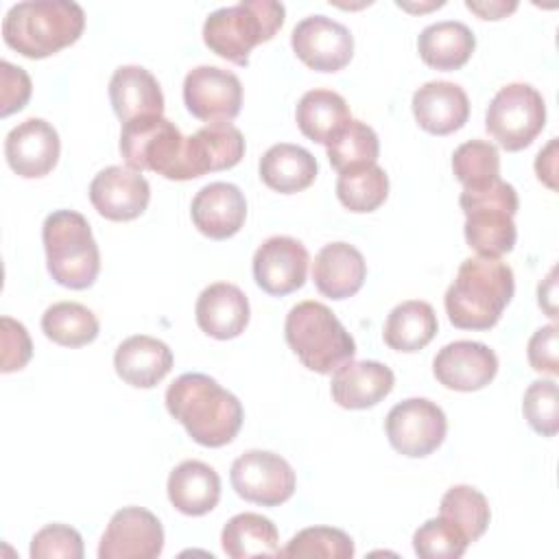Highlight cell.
<instances>
[{
  "label": "cell",
  "mask_w": 559,
  "mask_h": 559,
  "mask_svg": "<svg viewBox=\"0 0 559 559\" xmlns=\"http://www.w3.org/2000/svg\"><path fill=\"white\" fill-rule=\"evenodd\" d=\"M190 216L203 236L212 240H225L236 236L245 225L247 201L238 186L214 181L194 194Z\"/></svg>",
  "instance_id": "cell-20"
},
{
  "label": "cell",
  "mask_w": 559,
  "mask_h": 559,
  "mask_svg": "<svg viewBox=\"0 0 559 559\" xmlns=\"http://www.w3.org/2000/svg\"><path fill=\"white\" fill-rule=\"evenodd\" d=\"M308 251L290 236H271L253 253L255 284L275 297L295 293L306 284Z\"/></svg>",
  "instance_id": "cell-15"
},
{
  "label": "cell",
  "mask_w": 559,
  "mask_h": 559,
  "mask_svg": "<svg viewBox=\"0 0 559 559\" xmlns=\"http://www.w3.org/2000/svg\"><path fill=\"white\" fill-rule=\"evenodd\" d=\"M537 295H539V306L546 310V314L550 319H557V308H555V269L548 273L546 282L539 284Z\"/></svg>",
  "instance_id": "cell-47"
},
{
  "label": "cell",
  "mask_w": 559,
  "mask_h": 559,
  "mask_svg": "<svg viewBox=\"0 0 559 559\" xmlns=\"http://www.w3.org/2000/svg\"><path fill=\"white\" fill-rule=\"evenodd\" d=\"M0 83H2V100H0V116L7 118L20 111L33 92L31 76L24 68L13 66L9 61H0Z\"/></svg>",
  "instance_id": "cell-43"
},
{
  "label": "cell",
  "mask_w": 559,
  "mask_h": 559,
  "mask_svg": "<svg viewBox=\"0 0 559 559\" xmlns=\"http://www.w3.org/2000/svg\"><path fill=\"white\" fill-rule=\"evenodd\" d=\"M295 55L317 72H338L354 55V37L347 26L325 15L304 17L290 35Z\"/></svg>",
  "instance_id": "cell-14"
},
{
  "label": "cell",
  "mask_w": 559,
  "mask_h": 559,
  "mask_svg": "<svg viewBox=\"0 0 559 559\" xmlns=\"http://www.w3.org/2000/svg\"><path fill=\"white\" fill-rule=\"evenodd\" d=\"M186 138L164 116H144L122 124L120 153L129 168L153 170L166 179L181 181Z\"/></svg>",
  "instance_id": "cell-8"
},
{
  "label": "cell",
  "mask_w": 559,
  "mask_h": 559,
  "mask_svg": "<svg viewBox=\"0 0 559 559\" xmlns=\"http://www.w3.org/2000/svg\"><path fill=\"white\" fill-rule=\"evenodd\" d=\"M454 177L463 188H480L500 179V155L491 142L467 140L452 153Z\"/></svg>",
  "instance_id": "cell-37"
},
{
  "label": "cell",
  "mask_w": 559,
  "mask_h": 559,
  "mask_svg": "<svg viewBox=\"0 0 559 559\" xmlns=\"http://www.w3.org/2000/svg\"><path fill=\"white\" fill-rule=\"evenodd\" d=\"M109 100L120 122L164 114V94L157 79L142 66H120L109 81Z\"/></svg>",
  "instance_id": "cell-26"
},
{
  "label": "cell",
  "mask_w": 559,
  "mask_h": 559,
  "mask_svg": "<svg viewBox=\"0 0 559 559\" xmlns=\"http://www.w3.org/2000/svg\"><path fill=\"white\" fill-rule=\"evenodd\" d=\"M286 9L275 0H242L212 11L203 24V41L218 57L247 66L249 52L269 39L284 24Z\"/></svg>",
  "instance_id": "cell-5"
},
{
  "label": "cell",
  "mask_w": 559,
  "mask_h": 559,
  "mask_svg": "<svg viewBox=\"0 0 559 559\" xmlns=\"http://www.w3.org/2000/svg\"><path fill=\"white\" fill-rule=\"evenodd\" d=\"M395 384L393 371L378 360H349L332 376V397L349 411L371 408L382 402Z\"/></svg>",
  "instance_id": "cell-22"
},
{
  "label": "cell",
  "mask_w": 559,
  "mask_h": 559,
  "mask_svg": "<svg viewBox=\"0 0 559 559\" xmlns=\"http://www.w3.org/2000/svg\"><path fill=\"white\" fill-rule=\"evenodd\" d=\"M469 539L445 518L426 520L413 535V548L421 559H459Z\"/></svg>",
  "instance_id": "cell-39"
},
{
  "label": "cell",
  "mask_w": 559,
  "mask_h": 559,
  "mask_svg": "<svg viewBox=\"0 0 559 559\" xmlns=\"http://www.w3.org/2000/svg\"><path fill=\"white\" fill-rule=\"evenodd\" d=\"M317 177V159L297 144H273L260 159V179L280 194L306 190Z\"/></svg>",
  "instance_id": "cell-29"
},
{
  "label": "cell",
  "mask_w": 559,
  "mask_h": 559,
  "mask_svg": "<svg viewBox=\"0 0 559 559\" xmlns=\"http://www.w3.org/2000/svg\"><path fill=\"white\" fill-rule=\"evenodd\" d=\"M546 124L542 94L528 83H509L496 92L487 107L485 127L504 151L526 148Z\"/></svg>",
  "instance_id": "cell-9"
},
{
  "label": "cell",
  "mask_w": 559,
  "mask_h": 559,
  "mask_svg": "<svg viewBox=\"0 0 559 559\" xmlns=\"http://www.w3.org/2000/svg\"><path fill=\"white\" fill-rule=\"evenodd\" d=\"M476 48L472 28L456 20H443L426 26L417 37V50L426 66L435 70L463 68Z\"/></svg>",
  "instance_id": "cell-28"
},
{
  "label": "cell",
  "mask_w": 559,
  "mask_h": 559,
  "mask_svg": "<svg viewBox=\"0 0 559 559\" xmlns=\"http://www.w3.org/2000/svg\"><path fill=\"white\" fill-rule=\"evenodd\" d=\"M325 146H328V159L332 168L338 173L376 164L380 153V140L376 131L369 124L354 118Z\"/></svg>",
  "instance_id": "cell-35"
},
{
  "label": "cell",
  "mask_w": 559,
  "mask_h": 559,
  "mask_svg": "<svg viewBox=\"0 0 559 559\" xmlns=\"http://www.w3.org/2000/svg\"><path fill=\"white\" fill-rule=\"evenodd\" d=\"M555 164H557V140L552 138L546 144V148H542L537 153V159H535V173H537L539 181H544L550 190L557 188V183H555V173H557Z\"/></svg>",
  "instance_id": "cell-45"
},
{
  "label": "cell",
  "mask_w": 559,
  "mask_h": 559,
  "mask_svg": "<svg viewBox=\"0 0 559 559\" xmlns=\"http://www.w3.org/2000/svg\"><path fill=\"white\" fill-rule=\"evenodd\" d=\"M465 7L469 11H474L476 15H480L483 20H500L504 15H509L511 11H515V2H472L467 0Z\"/></svg>",
  "instance_id": "cell-46"
},
{
  "label": "cell",
  "mask_w": 559,
  "mask_h": 559,
  "mask_svg": "<svg viewBox=\"0 0 559 559\" xmlns=\"http://www.w3.org/2000/svg\"><path fill=\"white\" fill-rule=\"evenodd\" d=\"M164 548V528L155 513L144 507L116 511L100 537V559H155Z\"/></svg>",
  "instance_id": "cell-13"
},
{
  "label": "cell",
  "mask_w": 559,
  "mask_h": 559,
  "mask_svg": "<svg viewBox=\"0 0 559 559\" xmlns=\"http://www.w3.org/2000/svg\"><path fill=\"white\" fill-rule=\"evenodd\" d=\"M114 367L127 384L135 389H153L173 369V352L159 338L135 334L118 345Z\"/></svg>",
  "instance_id": "cell-25"
},
{
  "label": "cell",
  "mask_w": 559,
  "mask_h": 559,
  "mask_svg": "<svg viewBox=\"0 0 559 559\" xmlns=\"http://www.w3.org/2000/svg\"><path fill=\"white\" fill-rule=\"evenodd\" d=\"M280 557H325V559H352L354 542L352 537L332 526H310L299 531Z\"/></svg>",
  "instance_id": "cell-38"
},
{
  "label": "cell",
  "mask_w": 559,
  "mask_h": 559,
  "mask_svg": "<svg viewBox=\"0 0 559 559\" xmlns=\"http://www.w3.org/2000/svg\"><path fill=\"white\" fill-rule=\"evenodd\" d=\"M46 264L52 280L66 288H90L100 271V251L87 218L74 210H57L41 227Z\"/></svg>",
  "instance_id": "cell-6"
},
{
  "label": "cell",
  "mask_w": 559,
  "mask_h": 559,
  "mask_svg": "<svg viewBox=\"0 0 559 559\" xmlns=\"http://www.w3.org/2000/svg\"><path fill=\"white\" fill-rule=\"evenodd\" d=\"M437 314L428 301L408 299L395 306L384 323V343L395 352H419L437 334Z\"/></svg>",
  "instance_id": "cell-30"
},
{
  "label": "cell",
  "mask_w": 559,
  "mask_h": 559,
  "mask_svg": "<svg viewBox=\"0 0 559 559\" xmlns=\"http://www.w3.org/2000/svg\"><path fill=\"white\" fill-rule=\"evenodd\" d=\"M221 544L231 559L280 557V535L275 524L260 513L234 515L221 533Z\"/></svg>",
  "instance_id": "cell-31"
},
{
  "label": "cell",
  "mask_w": 559,
  "mask_h": 559,
  "mask_svg": "<svg viewBox=\"0 0 559 559\" xmlns=\"http://www.w3.org/2000/svg\"><path fill=\"white\" fill-rule=\"evenodd\" d=\"M151 199V186L133 168L107 166L90 183V201L94 210L109 221L138 218Z\"/></svg>",
  "instance_id": "cell-18"
},
{
  "label": "cell",
  "mask_w": 559,
  "mask_h": 559,
  "mask_svg": "<svg viewBox=\"0 0 559 559\" xmlns=\"http://www.w3.org/2000/svg\"><path fill=\"white\" fill-rule=\"evenodd\" d=\"M557 341H559V328L555 323L544 325L533 332L528 341V362L535 371L557 376L559 362H557Z\"/></svg>",
  "instance_id": "cell-44"
},
{
  "label": "cell",
  "mask_w": 559,
  "mask_h": 559,
  "mask_svg": "<svg viewBox=\"0 0 559 559\" xmlns=\"http://www.w3.org/2000/svg\"><path fill=\"white\" fill-rule=\"evenodd\" d=\"M197 325L212 338L229 341L245 332L249 323L247 295L229 282H216L201 290L194 306Z\"/></svg>",
  "instance_id": "cell-23"
},
{
  "label": "cell",
  "mask_w": 559,
  "mask_h": 559,
  "mask_svg": "<svg viewBox=\"0 0 559 559\" xmlns=\"http://www.w3.org/2000/svg\"><path fill=\"white\" fill-rule=\"evenodd\" d=\"M85 28L81 4L70 0H28L13 4L2 22L9 48L28 59H44L72 46Z\"/></svg>",
  "instance_id": "cell-3"
},
{
  "label": "cell",
  "mask_w": 559,
  "mask_h": 559,
  "mask_svg": "<svg viewBox=\"0 0 559 559\" xmlns=\"http://www.w3.org/2000/svg\"><path fill=\"white\" fill-rule=\"evenodd\" d=\"M459 205L465 214L463 234L469 249L485 258H500L513 249L518 238L513 216L520 201L511 183L496 179L480 188H463Z\"/></svg>",
  "instance_id": "cell-7"
},
{
  "label": "cell",
  "mask_w": 559,
  "mask_h": 559,
  "mask_svg": "<svg viewBox=\"0 0 559 559\" xmlns=\"http://www.w3.org/2000/svg\"><path fill=\"white\" fill-rule=\"evenodd\" d=\"M61 153L57 129L44 118H28L13 127L4 140V157L11 170L24 179L48 175Z\"/></svg>",
  "instance_id": "cell-16"
},
{
  "label": "cell",
  "mask_w": 559,
  "mask_h": 559,
  "mask_svg": "<svg viewBox=\"0 0 559 559\" xmlns=\"http://www.w3.org/2000/svg\"><path fill=\"white\" fill-rule=\"evenodd\" d=\"M183 103L203 122H231L240 114V79L218 66H197L183 79Z\"/></svg>",
  "instance_id": "cell-12"
},
{
  "label": "cell",
  "mask_w": 559,
  "mask_h": 559,
  "mask_svg": "<svg viewBox=\"0 0 559 559\" xmlns=\"http://www.w3.org/2000/svg\"><path fill=\"white\" fill-rule=\"evenodd\" d=\"M295 118L299 131L317 144H328L352 120L345 98L332 90L306 92L297 103Z\"/></svg>",
  "instance_id": "cell-32"
},
{
  "label": "cell",
  "mask_w": 559,
  "mask_h": 559,
  "mask_svg": "<svg viewBox=\"0 0 559 559\" xmlns=\"http://www.w3.org/2000/svg\"><path fill=\"white\" fill-rule=\"evenodd\" d=\"M0 325H2V332H0V338H2L0 369H2V373L20 371L22 367H26V362L33 356L31 336H28L26 328L20 321L11 319V317H2Z\"/></svg>",
  "instance_id": "cell-42"
},
{
  "label": "cell",
  "mask_w": 559,
  "mask_h": 559,
  "mask_svg": "<svg viewBox=\"0 0 559 559\" xmlns=\"http://www.w3.org/2000/svg\"><path fill=\"white\" fill-rule=\"evenodd\" d=\"M284 336L301 365L317 373H332L356 354V343L336 314L321 301H299L286 314Z\"/></svg>",
  "instance_id": "cell-4"
},
{
  "label": "cell",
  "mask_w": 559,
  "mask_h": 559,
  "mask_svg": "<svg viewBox=\"0 0 559 559\" xmlns=\"http://www.w3.org/2000/svg\"><path fill=\"white\" fill-rule=\"evenodd\" d=\"M33 559H81L83 539L81 533L68 524H48L35 533L31 542Z\"/></svg>",
  "instance_id": "cell-41"
},
{
  "label": "cell",
  "mask_w": 559,
  "mask_h": 559,
  "mask_svg": "<svg viewBox=\"0 0 559 559\" xmlns=\"http://www.w3.org/2000/svg\"><path fill=\"white\" fill-rule=\"evenodd\" d=\"M384 430L393 450L411 459H421L443 443L448 419L435 402L426 397H408L389 411Z\"/></svg>",
  "instance_id": "cell-10"
},
{
  "label": "cell",
  "mask_w": 559,
  "mask_h": 559,
  "mask_svg": "<svg viewBox=\"0 0 559 559\" xmlns=\"http://www.w3.org/2000/svg\"><path fill=\"white\" fill-rule=\"evenodd\" d=\"M166 408L205 448L234 441L245 419L240 400L205 373H181L166 389Z\"/></svg>",
  "instance_id": "cell-1"
},
{
  "label": "cell",
  "mask_w": 559,
  "mask_h": 559,
  "mask_svg": "<svg viewBox=\"0 0 559 559\" xmlns=\"http://www.w3.org/2000/svg\"><path fill=\"white\" fill-rule=\"evenodd\" d=\"M336 197L349 212H373L389 197V177L378 164H367L338 173Z\"/></svg>",
  "instance_id": "cell-34"
},
{
  "label": "cell",
  "mask_w": 559,
  "mask_h": 559,
  "mask_svg": "<svg viewBox=\"0 0 559 559\" xmlns=\"http://www.w3.org/2000/svg\"><path fill=\"white\" fill-rule=\"evenodd\" d=\"M44 334L63 347H83L98 336L96 314L76 301H57L41 317Z\"/></svg>",
  "instance_id": "cell-33"
},
{
  "label": "cell",
  "mask_w": 559,
  "mask_h": 559,
  "mask_svg": "<svg viewBox=\"0 0 559 559\" xmlns=\"http://www.w3.org/2000/svg\"><path fill=\"white\" fill-rule=\"evenodd\" d=\"M439 515L456 524L472 544L487 531L491 511L487 498L478 489L469 485H454L443 493Z\"/></svg>",
  "instance_id": "cell-36"
},
{
  "label": "cell",
  "mask_w": 559,
  "mask_h": 559,
  "mask_svg": "<svg viewBox=\"0 0 559 559\" xmlns=\"http://www.w3.org/2000/svg\"><path fill=\"white\" fill-rule=\"evenodd\" d=\"M515 290L513 271L500 258H465L448 286L443 304L448 319L461 330L493 328Z\"/></svg>",
  "instance_id": "cell-2"
},
{
  "label": "cell",
  "mask_w": 559,
  "mask_h": 559,
  "mask_svg": "<svg viewBox=\"0 0 559 559\" xmlns=\"http://www.w3.org/2000/svg\"><path fill=\"white\" fill-rule=\"evenodd\" d=\"M367 277L362 253L349 242L325 245L312 266V280L321 295L330 299H347L356 295Z\"/></svg>",
  "instance_id": "cell-24"
},
{
  "label": "cell",
  "mask_w": 559,
  "mask_h": 559,
  "mask_svg": "<svg viewBox=\"0 0 559 559\" xmlns=\"http://www.w3.org/2000/svg\"><path fill=\"white\" fill-rule=\"evenodd\" d=\"M522 411L528 426L542 437H555L559 430V406L555 380H535L524 391Z\"/></svg>",
  "instance_id": "cell-40"
},
{
  "label": "cell",
  "mask_w": 559,
  "mask_h": 559,
  "mask_svg": "<svg viewBox=\"0 0 559 559\" xmlns=\"http://www.w3.org/2000/svg\"><path fill=\"white\" fill-rule=\"evenodd\" d=\"M245 155V138L231 122H210L186 138L181 181L234 168Z\"/></svg>",
  "instance_id": "cell-17"
},
{
  "label": "cell",
  "mask_w": 559,
  "mask_h": 559,
  "mask_svg": "<svg viewBox=\"0 0 559 559\" xmlns=\"http://www.w3.org/2000/svg\"><path fill=\"white\" fill-rule=\"evenodd\" d=\"M413 116L432 135L459 131L469 118V100L461 85L450 81H428L413 94Z\"/></svg>",
  "instance_id": "cell-21"
},
{
  "label": "cell",
  "mask_w": 559,
  "mask_h": 559,
  "mask_svg": "<svg viewBox=\"0 0 559 559\" xmlns=\"http://www.w3.org/2000/svg\"><path fill=\"white\" fill-rule=\"evenodd\" d=\"M231 487L247 502L277 507L295 493V472L288 461L269 450H249L231 463Z\"/></svg>",
  "instance_id": "cell-11"
},
{
  "label": "cell",
  "mask_w": 559,
  "mask_h": 559,
  "mask_svg": "<svg viewBox=\"0 0 559 559\" xmlns=\"http://www.w3.org/2000/svg\"><path fill=\"white\" fill-rule=\"evenodd\" d=\"M168 500L183 515H205L221 500V478L203 461H183L168 476Z\"/></svg>",
  "instance_id": "cell-27"
},
{
  "label": "cell",
  "mask_w": 559,
  "mask_h": 559,
  "mask_svg": "<svg viewBox=\"0 0 559 559\" xmlns=\"http://www.w3.org/2000/svg\"><path fill=\"white\" fill-rule=\"evenodd\" d=\"M432 371L445 389L478 391L496 378L498 356L485 343L454 341L439 349Z\"/></svg>",
  "instance_id": "cell-19"
}]
</instances>
